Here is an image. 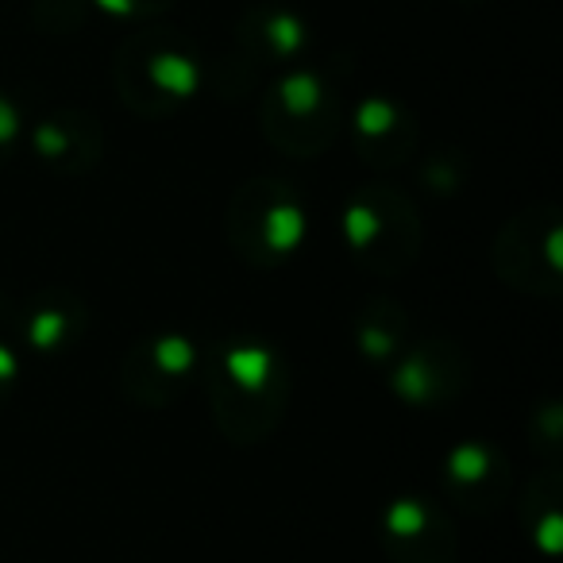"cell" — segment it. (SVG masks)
<instances>
[{
	"label": "cell",
	"mask_w": 563,
	"mask_h": 563,
	"mask_svg": "<svg viewBox=\"0 0 563 563\" xmlns=\"http://www.w3.org/2000/svg\"><path fill=\"white\" fill-rule=\"evenodd\" d=\"M440 486L448 501L475 517H490L498 506H506L509 486V460L490 440H460L440 460Z\"/></svg>",
	"instance_id": "cell-11"
},
{
	"label": "cell",
	"mask_w": 563,
	"mask_h": 563,
	"mask_svg": "<svg viewBox=\"0 0 563 563\" xmlns=\"http://www.w3.org/2000/svg\"><path fill=\"white\" fill-rule=\"evenodd\" d=\"M240 51L251 63H294L309 51V27L290 9H251L240 20Z\"/></svg>",
	"instance_id": "cell-14"
},
{
	"label": "cell",
	"mask_w": 563,
	"mask_h": 563,
	"mask_svg": "<svg viewBox=\"0 0 563 563\" xmlns=\"http://www.w3.org/2000/svg\"><path fill=\"white\" fill-rule=\"evenodd\" d=\"M563 212L555 201L525 205L498 228L490 243V266L498 282L525 298H560L563 290Z\"/></svg>",
	"instance_id": "cell-6"
},
{
	"label": "cell",
	"mask_w": 563,
	"mask_h": 563,
	"mask_svg": "<svg viewBox=\"0 0 563 563\" xmlns=\"http://www.w3.org/2000/svg\"><path fill=\"white\" fill-rule=\"evenodd\" d=\"M27 143L51 174H89L104 155V128L86 109H58L32 128Z\"/></svg>",
	"instance_id": "cell-13"
},
{
	"label": "cell",
	"mask_w": 563,
	"mask_h": 563,
	"mask_svg": "<svg viewBox=\"0 0 563 563\" xmlns=\"http://www.w3.org/2000/svg\"><path fill=\"white\" fill-rule=\"evenodd\" d=\"M344 247L355 266L378 278H398L421 258V212L390 181H367L344 201Z\"/></svg>",
	"instance_id": "cell-4"
},
{
	"label": "cell",
	"mask_w": 563,
	"mask_h": 563,
	"mask_svg": "<svg viewBox=\"0 0 563 563\" xmlns=\"http://www.w3.org/2000/svg\"><path fill=\"white\" fill-rule=\"evenodd\" d=\"M347 135H352L355 155L367 166L378 170H394V166L409 163L417 147V120L406 104L390 101V97H363L352 112H347Z\"/></svg>",
	"instance_id": "cell-12"
},
{
	"label": "cell",
	"mask_w": 563,
	"mask_h": 563,
	"mask_svg": "<svg viewBox=\"0 0 563 563\" xmlns=\"http://www.w3.org/2000/svg\"><path fill=\"white\" fill-rule=\"evenodd\" d=\"M378 548L390 563H455L460 537L437 501L401 494L378 514Z\"/></svg>",
	"instance_id": "cell-9"
},
{
	"label": "cell",
	"mask_w": 563,
	"mask_h": 563,
	"mask_svg": "<svg viewBox=\"0 0 563 563\" xmlns=\"http://www.w3.org/2000/svg\"><path fill=\"white\" fill-rule=\"evenodd\" d=\"M563 478L555 467L540 471L521 494V529L544 555H555L563 544Z\"/></svg>",
	"instance_id": "cell-16"
},
{
	"label": "cell",
	"mask_w": 563,
	"mask_h": 563,
	"mask_svg": "<svg viewBox=\"0 0 563 563\" xmlns=\"http://www.w3.org/2000/svg\"><path fill=\"white\" fill-rule=\"evenodd\" d=\"M20 375H24V363H20V352L0 336V406H9V398L16 394Z\"/></svg>",
	"instance_id": "cell-20"
},
{
	"label": "cell",
	"mask_w": 563,
	"mask_h": 563,
	"mask_svg": "<svg viewBox=\"0 0 563 563\" xmlns=\"http://www.w3.org/2000/svg\"><path fill=\"white\" fill-rule=\"evenodd\" d=\"M109 16H120V20H155L170 9L174 0H97Z\"/></svg>",
	"instance_id": "cell-19"
},
{
	"label": "cell",
	"mask_w": 563,
	"mask_h": 563,
	"mask_svg": "<svg viewBox=\"0 0 563 563\" xmlns=\"http://www.w3.org/2000/svg\"><path fill=\"white\" fill-rule=\"evenodd\" d=\"M344 97L324 74L317 70H286L271 81L258 101V128L274 151L290 158L324 155L344 132Z\"/></svg>",
	"instance_id": "cell-5"
},
{
	"label": "cell",
	"mask_w": 563,
	"mask_h": 563,
	"mask_svg": "<svg viewBox=\"0 0 563 563\" xmlns=\"http://www.w3.org/2000/svg\"><path fill=\"white\" fill-rule=\"evenodd\" d=\"M20 135H24V117H20V104L9 93H0V163L12 158Z\"/></svg>",
	"instance_id": "cell-18"
},
{
	"label": "cell",
	"mask_w": 563,
	"mask_h": 563,
	"mask_svg": "<svg viewBox=\"0 0 563 563\" xmlns=\"http://www.w3.org/2000/svg\"><path fill=\"white\" fill-rule=\"evenodd\" d=\"M201 383L220 437L235 448L263 444L290 406V363L255 336L217 340L201 360Z\"/></svg>",
	"instance_id": "cell-1"
},
{
	"label": "cell",
	"mask_w": 563,
	"mask_h": 563,
	"mask_svg": "<svg viewBox=\"0 0 563 563\" xmlns=\"http://www.w3.org/2000/svg\"><path fill=\"white\" fill-rule=\"evenodd\" d=\"M89 329V309L66 286H43L27 294H0V336L16 352L70 355Z\"/></svg>",
	"instance_id": "cell-7"
},
{
	"label": "cell",
	"mask_w": 563,
	"mask_h": 563,
	"mask_svg": "<svg viewBox=\"0 0 563 563\" xmlns=\"http://www.w3.org/2000/svg\"><path fill=\"white\" fill-rule=\"evenodd\" d=\"M224 240L255 271L286 266L309 240V205L286 178H247L224 209Z\"/></svg>",
	"instance_id": "cell-2"
},
{
	"label": "cell",
	"mask_w": 563,
	"mask_h": 563,
	"mask_svg": "<svg viewBox=\"0 0 563 563\" xmlns=\"http://www.w3.org/2000/svg\"><path fill=\"white\" fill-rule=\"evenodd\" d=\"M117 93L135 117L163 120L194 101L201 86V58L189 40L170 27H147L117 51Z\"/></svg>",
	"instance_id": "cell-3"
},
{
	"label": "cell",
	"mask_w": 563,
	"mask_h": 563,
	"mask_svg": "<svg viewBox=\"0 0 563 563\" xmlns=\"http://www.w3.org/2000/svg\"><path fill=\"white\" fill-rule=\"evenodd\" d=\"M205 347L194 332L166 329L132 344L120 360V386L143 409H170L201 378Z\"/></svg>",
	"instance_id": "cell-8"
},
{
	"label": "cell",
	"mask_w": 563,
	"mask_h": 563,
	"mask_svg": "<svg viewBox=\"0 0 563 563\" xmlns=\"http://www.w3.org/2000/svg\"><path fill=\"white\" fill-rule=\"evenodd\" d=\"M352 340L371 367H390L409 344V313L386 294H371L352 317Z\"/></svg>",
	"instance_id": "cell-15"
},
{
	"label": "cell",
	"mask_w": 563,
	"mask_h": 563,
	"mask_svg": "<svg viewBox=\"0 0 563 563\" xmlns=\"http://www.w3.org/2000/svg\"><path fill=\"white\" fill-rule=\"evenodd\" d=\"M467 386V360L444 336L406 344L390 363V390L409 409H440L455 401Z\"/></svg>",
	"instance_id": "cell-10"
},
{
	"label": "cell",
	"mask_w": 563,
	"mask_h": 563,
	"mask_svg": "<svg viewBox=\"0 0 563 563\" xmlns=\"http://www.w3.org/2000/svg\"><path fill=\"white\" fill-rule=\"evenodd\" d=\"M560 401H548L540 413H532V424H529V432L537 437V444H540V452L544 455H552L555 460V452H560Z\"/></svg>",
	"instance_id": "cell-17"
}]
</instances>
